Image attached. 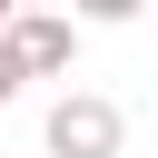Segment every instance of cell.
<instances>
[{"label": "cell", "mask_w": 158, "mask_h": 158, "mask_svg": "<svg viewBox=\"0 0 158 158\" xmlns=\"http://www.w3.org/2000/svg\"><path fill=\"white\" fill-rule=\"evenodd\" d=\"M0 40L20 49V69H30V79H59V69L79 59V30H69L59 10H20V20H10Z\"/></svg>", "instance_id": "cell-2"}, {"label": "cell", "mask_w": 158, "mask_h": 158, "mask_svg": "<svg viewBox=\"0 0 158 158\" xmlns=\"http://www.w3.org/2000/svg\"><path fill=\"white\" fill-rule=\"evenodd\" d=\"M20 79H30V69H20V49H10V40H0V109H10V99H20Z\"/></svg>", "instance_id": "cell-4"}, {"label": "cell", "mask_w": 158, "mask_h": 158, "mask_svg": "<svg viewBox=\"0 0 158 158\" xmlns=\"http://www.w3.org/2000/svg\"><path fill=\"white\" fill-rule=\"evenodd\" d=\"M10 20H20V0H0V30H10Z\"/></svg>", "instance_id": "cell-5"}, {"label": "cell", "mask_w": 158, "mask_h": 158, "mask_svg": "<svg viewBox=\"0 0 158 158\" xmlns=\"http://www.w3.org/2000/svg\"><path fill=\"white\" fill-rule=\"evenodd\" d=\"M40 138H49V158H118V148H128V118H118V99L69 89V99H49Z\"/></svg>", "instance_id": "cell-1"}, {"label": "cell", "mask_w": 158, "mask_h": 158, "mask_svg": "<svg viewBox=\"0 0 158 158\" xmlns=\"http://www.w3.org/2000/svg\"><path fill=\"white\" fill-rule=\"evenodd\" d=\"M148 0H79V20H99V30H118V20H138Z\"/></svg>", "instance_id": "cell-3"}, {"label": "cell", "mask_w": 158, "mask_h": 158, "mask_svg": "<svg viewBox=\"0 0 158 158\" xmlns=\"http://www.w3.org/2000/svg\"><path fill=\"white\" fill-rule=\"evenodd\" d=\"M20 10H49V0H20Z\"/></svg>", "instance_id": "cell-6"}]
</instances>
